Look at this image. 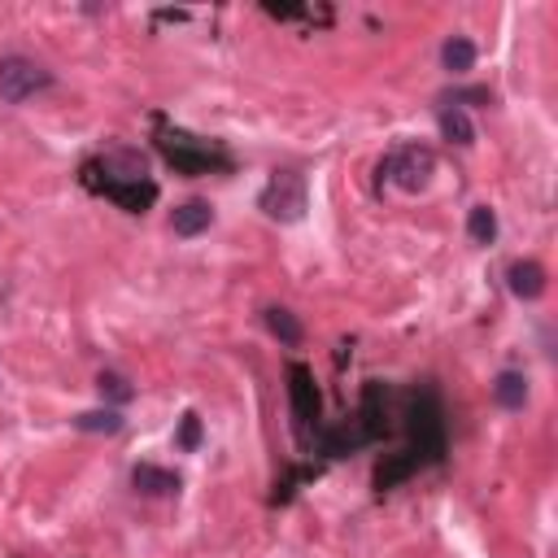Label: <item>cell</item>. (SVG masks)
I'll return each instance as SVG.
<instances>
[{
  "label": "cell",
  "mask_w": 558,
  "mask_h": 558,
  "mask_svg": "<svg viewBox=\"0 0 558 558\" xmlns=\"http://www.w3.org/2000/svg\"><path fill=\"white\" fill-rule=\"evenodd\" d=\"M401 423H405V445L397 453H384L371 484L375 493H392L397 484L414 480L418 471L427 466H440L445 453H449V427H445V401H440V388L432 379L414 384L405 397H401Z\"/></svg>",
  "instance_id": "6da1fadb"
},
{
  "label": "cell",
  "mask_w": 558,
  "mask_h": 558,
  "mask_svg": "<svg viewBox=\"0 0 558 558\" xmlns=\"http://www.w3.org/2000/svg\"><path fill=\"white\" fill-rule=\"evenodd\" d=\"M78 183L92 192V196H105V201H113L118 209H126V214H148L153 205H157V196H161V187H157V179L148 174V161H144V153L140 148H105V153H96V157H87L83 166H78Z\"/></svg>",
  "instance_id": "7a4b0ae2"
},
{
  "label": "cell",
  "mask_w": 558,
  "mask_h": 558,
  "mask_svg": "<svg viewBox=\"0 0 558 558\" xmlns=\"http://www.w3.org/2000/svg\"><path fill=\"white\" fill-rule=\"evenodd\" d=\"M153 144L161 153V161L174 170V174H187V179H201V174H231L235 170V157L227 153L222 140H205V135H192L187 126L170 122L166 113H153Z\"/></svg>",
  "instance_id": "3957f363"
},
{
  "label": "cell",
  "mask_w": 558,
  "mask_h": 558,
  "mask_svg": "<svg viewBox=\"0 0 558 558\" xmlns=\"http://www.w3.org/2000/svg\"><path fill=\"white\" fill-rule=\"evenodd\" d=\"M288 410H292V427L301 445H314L318 427H323V392L314 384V371L305 362H288Z\"/></svg>",
  "instance_id": "277c9868"
},
{
  "label": "cell",
  "mask_w": 558,
  "mask_h": 558,
  "mask_svg": "<svg viewBox=\"0 0 558 558\" xmlns=\"http://www.w3.org/2000/svg\"><path fill=\"white\" fill-rule=\"evenodd\" d=\"M257 209H262L270 222H301L305 209H310L305 174H301V170H275V174L266 179V187L257 192Z\"/></svg>",
  "instance_id": "5b68a950"
},
{
  "label": "cell",
  "mask_w": 558,
  "mask_h": 558,
  "mask_svg": "<svg viewBox=\"0 0 558 558\" xmlns=\"http://www.w3.org/2000/svg\"><path fill=\"white\" fill-rule=\"evenodd\" d=\"M436 174V153L427 144H401L379 161V183H397L401 192H423Z\"/></svg>",
  "instance_id": "8992f818"
},
{
  "label": "cell",
  "mask_w": 558,
  "mask_h": 558,
  "mask_svg": "<svg viewBox=\"0 0 558 558\" xmlns=\"http://www.w3.org/2000/svg\"><path fill=\"white\" fill-rule=\"evenodd\" d=\"M388 384L384 379H366L357 392V410L349 418V427L362 436V445H379L392 436V405H388Z\"/></svg>",
  "instance_id": "52a82bcc"
},
{
  "label": "cell",
  "mask_w": 558,
  "mask_h": 558,
  "mask_svg": "<svg viewBox=\"0 0 558 558\" xmlns=\"http://www.w3.org/2000/svg\"><path fill=\"white\" fill-rule=\"evenodd\" d=\"M48 87H52V70H44L39 61H31L22 52L0 57V100L22 105V100H31L35 92H48Z\"/></svg>",
  "instance_id": "ba28073f"
},
{
  "label": "cell",
  "mask_w": 558,
  "mask_h": 558,
  "mask_svg": "<svg viewBox=\"0 0 558 558\" xmlns=\"http://www.w3.org/2000/svg\"><path fill=\"white\" fill-rule=\"evenodd\" d=\"M209 222H214V205H209V201H183V205L170 214V227H174V235H183V240L209 231Z\"/></svg>",
  "instance_id": "9c48e42d"
},
{
  "label": "cell",
  "mask_w": 558,
  "mask_h": 558,
  "mask_svg": "<svg viewBox=\"0 0 558 558\" xmlns=\"http://www.w3.org/2000/svg\"><path fill=\"white\" fill-rule=\"evenodd\" d=\"M131 484H135V493H144V497H170V493H179V475L166 471V466H153V462H140V466L131 471Z\"/></svg>",
  "instance_id": "30bf717a"
},
{
  "label": "cell",
  "mask_w": 558,
  "mask_h": 558,
  "mask_svg": "<svg viewBox=\"0 0 558 558\" xmlns=\"http://www.w3.org/2000/svg\"><path fill=\"white\" fill-rule=\"evenodd\" d=\"M506 279H510V292L519 301H536L545 292V266L541 262H510Z\"/></svg>",
  "instance_id": "8fae6325"
},
{
  "label": "cell",
  "mask_w": 558,
  "mask_h": 558,
  "mask_svg": "<svg viewBox=\"0 0 558 558\" xmlns=\"http://www.w3.org/2000/svg\"><path fill=\"white\" fill-rule=\"evenodd\" d=\"M323 475V462H305V466H288L279 480H275V493H270V506H288L296 493H301V484H310V480H318Z\"/></svg>",
  "instance_id": "7c38bea8"
},
{
  "label": "cell",
  "mask_w": 558,
  "mask_h": 558,
  "mask_svg": "<svg viewBox=\"0 0 558 558\" xmlns=\"http://www.w3.org/2000/svg\"><path fill=\"white\" fill-rule=\"evenodd\" d=\"M436 122H440V135H445L449 144H458V148H471V144H475V126H471L466 109H458V105H440Z\"/></svg>",
  "instance_id": "4fadbf2b"
},
{
  "label": "cell",
  "mask_w": 558,
  "mask_h": 558,
  "mask_svg": "<svg viewBox=\"0 0 558 558\" xmlns=\"http://www.w3.org/2000/svg\"><path fill=\"white\" fill-rule=\"evenodd\" d=\"M493 401L501 410H523L527 405V375L523 371H501L493 379Z\"/></svg>",
  "instance_id": "5bb4252c"
},
{
  "label": "cell",
  "mask_w": 558,
  "mask_h": 558,
  "mask_svg": "<svg viewBox=\"0 0 558 558\" xmlns=\"http://www.w3.org/2000/svg\"><path fill=\"white\" fill-rule=\"evenodd\" d=\"M475 44L466 39V35H449L445 44H440V65L449 70V74H466V70H475Z\"/></svg>",
  "instance_id": "9a60e30c"
},
{
  "label": "cell",
  "mask_w": 558,
  "mask_h": 558,
  "mask_svg": "<svg viewBox=\"0 0 558 558\" xmlns=\"http://www.w3.org/2000/svg\"><path fill=\"white\" fill-rule=\"evenodd\" d=\"M262 318H266V327H270V336L279 340V344H288V349H296L301 344V323H296V314L292 310H283V305H266L262 310Z\"/></svg>",
  "instance_id": "2e32d148"
},
{
  "label": "cell",
  "mask_w": 558,
  "mask_h": 558,
  "mask_svg": "<svg viewBox=\"0 0 558 558\" xmlns=\"http://www.w3.org/2000/svg\"><path fill=\"white\" fill-rule=\"evenodd\" d=\"M270 17H279V22H318V26H327L331 22V9H310V4H262Z\"/></svg>",
  "instance_id": "e0dca14e"
},
{
  "label": "cell",
  "mask_w": 558,
  "mask_h": 558,
  "mask_svg": "<svg viewBox=\"0 0 558 558\" xmlns=\"http://www.w3.org/2000/svg\"><path fill=\"white\" fill-rule=\"evenodd\" d=\"M466 235H471L475 244H493V240H497V214H493L488 205H471V214H466Z\"/></svg>",
  "instance_id": "ac0fdd59"
},
{
  "label": "cell",
  "mask_w": 558,
  "mask_h": 558,
  "mask_svg": "<svg viewBox=\"0 0 558 558\" xmlns=\"http://www.w3.org/2000/svg\"><path fill=\"white\" fill-rule=\"evenodd\" d=\"M74 427L78 432H105V436H113V432H122V414L118 410H83V414H74Z\"/></svg>",
  "instance_id": "d6986e66"
},
{
  "label": "cell",
  "mask_w": 558,
  "mask_h": 558,
  "mask_svg": "<svg viewBox=\"0 0 558 558\" xmlns=\"http://www.w3.org/2000/svg\"><path fill=\"white\" fill-rule=\"evenodd\" d=\"M96 388H100V397H109V401H118V405H126V401L135 397V388H131V384H126L118 371H100Z\"/></svg>",
  "instance_id": "ffe728a7"
},
{
  "label": "cell",
  "mask_w": 558,
  "mask_h": 558,
  "mask_svg": "<svg viewBox=\"0 0 558 558\" xmlns=\"http://www.w3.org/2000/svg\"><path fill=\"white\" fill-rule=\"evenodd\" d=\"M174 445H179V449H196V445H201V418H196L192 410L179 418V436H174Z\"/></svg>",
  "instance_id": "44dd1931"
},
{
  "label": "cell",
  "mask_w": 558,
  "mask_h": 558,
  "mask_svg": "<svg viewBox=\"0 0 558 558\" xmlns=\"http://www.w3.org/2000/svg\"><path fill=\"white\" fill-rule=\"evenodd\" d=\"M157 22H187V9H161Z\"/></svg>",
  "instance_id": "7402d4cb"
}]
</instances>
